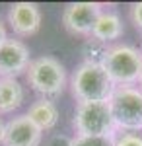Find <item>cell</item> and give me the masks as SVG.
<instances>
[{"label":"cell","instance_id":"obj_11","mask_svg":"<svg viewBox=\"0 0 142 146\" xmlns=\"http://www.w3.org/2000/svg\"><path fill=\"white\" fill-rule=\"evenodd\" d=\"M27 117H29L41 131H49V129H53V127L58 123V109H56V105L51 100L41 98V100L33 101L31 105H29Z\"/></svg>","mask_w":142,"mask_h":146},{"label":"cell","instance_id":"obj_18","mask_svg":"<svg viewBox=\"0 0 142 146\" xmlns=\"http://www.w3.org/2000/svg\"><path fill=\"white\" fill-rule=\"evenodd\" d=\"M140 84H142V78H140Z\"/></svg>","mask_w":142,"mask_h":146},{"label":"cell","instance_id":"obj_9","mask_svg":"<svg viewBox=\"0 0 142 146\" xmlns=\"http://www.w3.org/2000/svg\"><path fill=\"white\" fill-rule=\"evenodd\" d=\"M8 22L16 35H33L41 27V10L33 2H16L10 6L8 12Z\"/></svg>","mask_w":142,"mask_h":146},{"label":"cell","instance_id":"obj_17","mask_svg":"<svg viewBox=\"0 0 142 146\" xmlns=\"http://www.w3.org/2000/svg\"><path fill=\"white\" fill-rule=\"evenodd\" d=\"M2 135H4V125L0 121V144H2Z\"/></svg>","mask_w":142,"mask_h":146},{"label":"cell","instance_id":"obj_12","mask_svg":"<svg viewBox=\"0 0 142 146\" xmlns=\"http://www.w3.org/2000/svg\"><path fill=\"white\" fill-rule=\"evenodd\" d=\"M23 101V88L16 78H0V115L12 113Z\"/></svg>","mask_w":142,"mask_h":146},{"label":"cell","instance_id":"obj_3","mask_svg":"<svg viewBox=\"0 0 142 146\" xmlns=\"http://www.w3.org/2000/svg\"><path fill=\"white\" fill-rule=\"evenodd\" d=\"M109 107L117 129L127 133L142 129V88L117 86L109 98Z\"/></svg>","mask_w":142,"mask_h":146},{"label":"cell","instance_id":"obj_5","mask_svg":"<svg viewBox=\"0 0 142 146\" xmlns=\"http://www.w3.org/2000/svg\"><path fill=\"white\" fill-rule=\"evenodd\" d=\"M74 129L80 136H113L115 121L109 101H82L76 105Z\"/></svg>","mask_w":142,"mask_h":146},{"label":"cell","instance_id":"obj_10","mask_svg":"<svg viewBox=\"0 0 142 146\" xmlns=\"http://www.w3.org/2000/svg\"><path fill=\"white\" fill-rule=\"evenodd\" d=\"M92 37L98 41H113L123 35V22L115 12H101L92 27Z\"/></svg>","mask_w":142,"mask_h":146},{"label":"cell","instance_id":"obj_1","mask_svg":"<svg viewBox=\"0 0 142 146\" xmlns=\"http://www.w3.org/2000/svg\"><path fill=\"white\" fill-rule=\"evenodd\" d=\"M70 88L78 103H82V101H109L117 86L113 84L105 68L101 66V62L86 60L74 70Z\"/></svg>","mask_w":142,"mask_h":146},{"label":"cell","instance_id":"obj_6","mask_svg":"<svg viewBox=\"0 0 142 146\" xmlns=\"http://www.w3.org/2000/svg\"><path fill=\"white\" fill-rule=\"evenodd\" d=\"M101 12H103L101 4H98V2H74V4H68L64 8L62 23L70 33L90 35Z\"/></svg>","mask_w":142,"mask_h":146},{"label":"cell","instance_id":"obj_16","mask_svg":"<svg viewBox=\"0 0 142 146\" xmlns=\"http://www.w3.org/2000/svg\"><path fill=\"white\" fill-rule=\"evenodd\" d=\"M6 39H8V35H6V27H4V23L0 22V45H2Z\"/></svg>","mask_w":142,"mask_h":146},{"label":"cell","instance_id":"obj_8","mask_svg":"<svg viewBox=\"0 0 142 146\" xmlns=\"http://www.w3.org/2000/svg\"><path fill=\"white\" fill-rule=\"evenodd\" d=\"M29 49L18 39H6L0 45V78H16L29 66Z\"/></svg>","mask_w":142,"mask_h":146},{"label":"cell","instance_id":"obj_4","mask_svg":"<svg viewBox=\"0 0 142 146\" xmlns=\"http://www.w3.org/2000/svg\"><path fill=\"white\" fill-rule=\"evenodd\" d=\"M27 84L45 98H55L64 90L66 70L55 56H39L25 70Z\"/></svg>","mask_w":142,"mask_h":146},{"label":"cell","instance_id":"obj_7","mask_svg":"<svg viewBox=\"0 0 142 146\" xmlns=\"http://www.w3.org/2000/svg\"><path fill=\"white\" fill-rule=\"evenodd\" d=\"M43 138V131L25 115L14 117L4 125L2 146H39Z\"/></svg>","mask_w":142,"mask_h":146},{"label":"cell","instance_id":"obj_14","mask_svg":"<svg viewBox=\"0 0 142 146\" xmlns=\"http://www.w3.org/2000/svg\"><path fill=\"white\" fill-rule=\"evenodd\" d=\"M115 146H142V135H138V133H121L115 138Z\"/></svg>","mask_w":142,"mask_h":146},{"label":"cell","instance_id":"obj_15","mask_svg":"<svg viewBox=\"0 0 142 146\" xmlns=\"http://www.w3.org/2000/svg\"><path fill=\"white\" fill-rule=\"evenodd\" d=\"M131 16H132V22H134V25L142 29V2H138V4H132Z\"/></svg>","mask_w":142,"mask_h":146},{"label":"cell","instance_id":"obj_13","mask_svg":"<svg viewBox=\"0 0 142 146\" xmlns=\"http://www.w3.org/2000/svg\"><path fill=\"white\" fill-rule=\"evenodd\" d=\"M68 146H115V136H80L76 135Z\"/></svg>","mask_w":142,"mask_h":146},{"label":"cell","instance_id":"obj_2","mask_svg":"<svg viewBox=\"0 0 142 146\" xmlns=\"http://www.w3.org/2000/svg\"><path fill=\"white\" fill-rule=\"evenodd\" d=\"M99 62L115 86H132L142 78V53L131 45L109 47Z\"/></svg>","mask_w":142,"mask_h":146}]
</instances>
